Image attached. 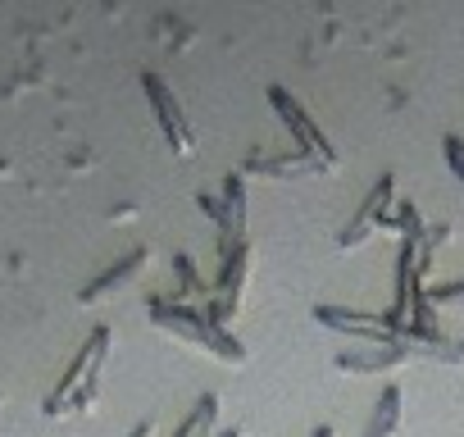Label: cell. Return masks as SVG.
Segmentation results:
<instances>
[{
  "mask_svg": "<svg viewBox=\"0 0 464 437\" xmlns=\"http://www.w3.org/2000/svg\"><path fill=\"white\" fill-rule=\"evenodd\" d=\"M432 306H464V283H446V287H432L428 292Z\"/></svg>",
  "mask_w": 464,
  "mask_h": 437,
  "instance_id": "16",
  "label": "cell"
},
{
  "mask_svg": "<svg viewBox=\"0 0 464 437\" xmlns=\"http://www.w3.org/2000/svg\"><path fill=\"white\" fill-rule=\"evenodd\" d=\"M242 173H260V178H301V173H324L310 155H251L242 164Z\"/></svg>",
  "mask_w": 464,
  "mask_h": 437,
  "instance_id": "10",
  "label": "cell"
},
{
  "mask_svg": "<svg viewBox=\"0 0 464 437\" xmlns=\"http://www.w3.org/2000/svg\"><path fill=\"white\" fill-rule=\"evenodd\" d=\"M246 274H251V242H246V247H237V251H232V256L223 260V269H218V283H214V296H209V310H205V319H209V324L227 328L232 319L242 315Z\"/></svg>",
  "mask_w": 464,
  "mask_h": 437,
  "instance_id": "2",
  "label": "cell"
},
{
  "mask_svg": "<svg viewBox=\"0 0 464 437\" xmlns=\"http://www.w3.org/2000/svg\"><path fill=\"white\" fill-rule=\"evenodd\" d=\"M141 269H146V251H132V256H128L123 265H114V269H110L105 278H96V283H92V287L82 292V301H101L105 292H114V287H123V283H132V278H137Z\"/></svg>",
  "mask_w": 464,
  "mask_h": 437,
  "instance_id": "12",
  "label": "cell"
},
{
  "mask_svg": "<svg viewBox=\"0 0 464 437\" xmlns=\"http://www.w3.org/2000/svg\"><path fill=\"white\" fill-rule=\"evenodd\" d=\"M196 200H200V209L214 218V228H218V224H223V196H209V191H200Z\"/></svg>",
  "mask_w": 464,
  "mask_h": 437,
  "instance_id": "18",
  "label": "cell"
},
{
  "mask_svg": "<svg viewBox=\"0 0 464 437\" xmlns=\"http://www.w3.org/2000/svg\"><path fill=\"white\" fill-rule=\"evenodd\" d=\"M214 423H218V396L205 392V396L196 401V410L182 419V428H178L173 437H214Z\"/></svg>",
  "mask_w": 464,
  "mask_h": 437,
  "instance_id": "13",
  "label": "cell"
},
{
  "mask_svg": "<svg viewBox=\"0 0 464 437\" xmlns=\"http://www.w3.org/2000/svg\"><path fill=\"white\" fill-rule=\"evenodd\" d=\"M173 274H178V296H182V301H200V296H209L205 278H200L196 265H191V256H173Z\"/></svg>",
  "mask_w": 464,
  "mask_h": 437,
  "instance_id": "15",
  "label": "cell"
},
{
  "mask_svg": "<svg viewBox=\"0 0 464 437\" xmlns=\"http://www.w3.org/2000/svg\"><path fill=\"white\" fill-rule=\"evenodd\" d=\"M205 351L218 355L223 364H246V346L232 337L227 328H218V324H209V333H205Z\"/></svg>",
  "mask_w": 464,
  "mask_h": 437,
  "instance_id": "14",
  "label": "cell"
},
{
  "mask_svg": "<svg viewBox=\"0 0 464 437\" xmlns=\"http://www.w3.org/2000/svg\"><path fill=\"white\" fill-rule=\"evenodd\" d=\"M441 146H446V164H450V169H455V178L464 182V137H446Z\"/></svg>",
  "mask_w": 464,
  "mask_h": 437,
  "instance_id": "17",
  "label": "cell"
},
{
  "mask_svg": "<svg viewBox=\"0 0 464 437\" xmlns=\"http://www.w3.org/2000/svg\"><path fill=\"white\" fill-rule=\"evenodd\" d=\"M392 196H396V173H382L378 182H373V191L364 196V205L355 209V218L346 224V233L337 238V247L342 251H351V247H360L373 228H382V214H387V205H392Z\"/></svg>",
  "mask_w": 464,
  "mask_h": 437,
  "instance_id": "6",
  "label": "cell"
},
{
  "mask_svg": "<svg viewBox=\"0 0 464 437\" xmlns=\"http://www.w3.org/2000/svg\"><path fill=\"white\" fill-rule=\"evenodd\" d=\"M314 324L333 328V333L364 337L369 346H396L401 342V333H392L382 315H355V310H342V306H314Z\"/></svg>",
  "mask_w": 464,
  "mask_h": 437,
  "instance_id": "3",
  "label": "cell"
},
{
  "mask_svg": "<svg viewBox=\"0 0 464 437\" xmlns=\"http://www.w3.org/2000/svg\"><path fill=\"white\" fill-rule=\"evenodd\" d=\"M214 437H242V428H223V432H214Z\"/></svg>",
  "mask_w": 464,
  "mask_h": 437,
  "instance_id": "20",
  "label": "cell"
},
{
  "mask_svg": "<svg viewBox=\"0 0 464 437\" xmlns=\"http://www.w3.org/2000/svg\"><path fill=\"white\" fill-rule=\"evenodd\" d=\"M414 351L405 346V337L396 346H369V351H342L337 355V369L346 374H387V369H401Z\"/></svg>",
  "mask_w": 464,
  "mask_h": 437,
  "instance_id": "9",
  "label": "cell"
},
{
  "mask_svg": "<svg viewBox=\"0 0 464 437\" xmlns=\"http://www.w3.org/2000/svg\"><path fill=\"white\" fill-rule=\"evenodd\" d=\"M310 437H337V432H333V423H319V428H314Z\"/></svg>",
  "mask_w": 464,
  "mask_h": 437,
  "instance_id": "19",
  "label": "cell"
},
{
  "mask_svg": "<svg viewBox=\"0 0 464 437\" xmlns=\"http://www.w3.org/2000/svg\"><path fill=\"white\" fill-rule=\"evenodd\" d=\"M141 87H146V96H150V105H155V119H160L169 146H173L178 155H191V151H196V137H191V128H187V114L178 110V96H173L155 73H141Z\"/></svg>",
  "mask_w": 464,
  "mask_h": 437,
  "instance_id": "4",
  "label": "cell"
},
{
  "mask_svg": "<svg viewBox=\"0 0 464 437\" xmlns=\"http://www.w3.org/2000/svg\"><path fill=\"white\" fill-rule=\"evenodd\" d=\"M401 414H405V396H401V387L392 383V387H382V396H378V410H373V419H369V428H364L360 437H396V428H401Z\"/></svg>",
  "mask_w": 464,
  "mask_h": 437,
  "instance_id": "11",
  "label": "cell"
},
{
  "mask_svg": "<svg viewBox=\"0 0 464 437\" xmlns=\"http://www.w3.org/2000/svg\"><path fill=\"white\" fill-rule=\"evenodd\" d=\"M105 355H110V328H96V333H92V342H87V346L78 351V360L69 364V374H64V383L55 387V396L46 401V414H64L69 392L78 387V378H82V374H92V364H101Z\"/></svg>",
  "mask_w": 464,
  "mask_h": 437,
  "instance_id": "7",
  "label": "cell"
},
{
  "mask_svg": "<svg viewBox=\"0 0 464 437\" xmlns=\"http://www.w3.org/2000/svg\"><path fill=\"white\" fill-rule=\"evenodd\" d=\"M150 319L164 328V333H173V337H182V342H196V346H205V333H209V319L205 315H196L191 306H169V301H150Z\"/></svg>",
  "mask_w": 464,
  "mask_h": 437,
  "instance_id": "8",
  "label": "cell"
},
{
  "mask_svg": "<svg viewBox=\"0 0 464 437\" xmlns=\"http://www.w3.org/2000/svg\"><path fill=\"white\" fill-rule=\"evenodd\" d=\"M269 105L278 110V119L287 123V132L296 137V146H301V155H310L324 173H337V151L328 146V137H324V128L301 110V101L287 92V87H269Z\"/></svg>",
  "mask_w": 464,
  "mask_h": 437,
  "instance_id": "1",
  "label": "cell"
},
{
  "mask_svg": "<svg viewBox=\"0 0 464 437\" xmlns=\"http://www.w3.org/2000/svg\"><path fill=\"white\" fill-rule=\"evenodd\" d=\"M214 233H218L223 260L237 247H246V173H227L223 178V224Z\"/></svg>",
  "mask_w": 464,
  "mask_h": 437,
  "instance_id": "5",
  "label": "cell"
},
{
  "mask_svg": "<svg viewBox=\"0 0 464 437\" xmlns=\"http://www.w3.org/2000/svg\"><path fill=\"white\" fill-rule=\"evenodd\" d=\"M150 432V423H141V428H132V437H146Z\"/></svg>",
  "mask_w": 464,
  "mask_h": 437,
  "instance_id": "21",
  "label": "cell"
}]
</instances>
